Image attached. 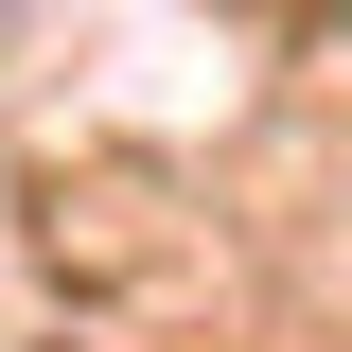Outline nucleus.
Segmentation results:
<instances>
[]
</instances>
